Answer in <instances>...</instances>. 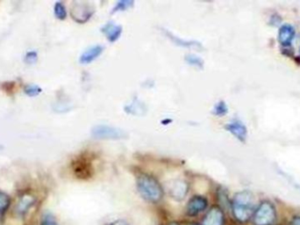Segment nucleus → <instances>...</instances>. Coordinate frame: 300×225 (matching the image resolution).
<instances>
[{"label":"nucleus","instance_id":"nucleus-1","mask_svg":"<svg viewBox=\"0 0 300 225\" xmlns=\"http://www.w3.org/2000/svg\"><path fill=\"white\" fill-rule=\"evenodd\" d=\"M234 217L240 222H247L253 215L255 198L251 192L241 191L234 195L232 203Z\"/></svg>","mask_w":300,"mask_h":225},{"label":"nucleus","instance_id":"nucleus-2","mask_svg":"<svg viewBox=\"0 0 300 225\" xmlns=\"http://www.w3.org/2000/svg\"><path fill=\"white\" fill-rule=\"evenodd\" d=\"M137 188L140 195L150 202H158L164 196V190L159 182L148 174L138 176Z\"/></svg>","mask_w":300,"mask_h":225},{"label":"nucleus","instance_id":"nucleus-3","mask_svg":"<svg viewBox=\"0 0 300 225\" xmlns=\"http://www.w3.org/2000/svg\"><path fill=\"white\" fill-rule=\"evenodd\" d=\"M276 220V210L269 202H264L254 213V222L256 225H271Z\"/></svg>","mask_w":300,"mask_h":225},{"label":"nucleus","instance_id":"nucleus-4","mask_svg":"<svg viewBox=\"0 0 300 225\" xmlns=\"http://www.w3.org/2000/svg\"><path fill=\"white\" fill-rule=\"evenodd\" d=\"M92 137L97 139H113L119 140L126 138V133L120 128H114L108 125H97L91 129Z\"/></svg>","mask_w":300,"mask_h":225},{"label":"nucleus","instance_id":"nucleus-5","mask_svg":"<svg viewBox=\"0 0 300 225\" xmlns=\"http://www.w3.org/2000/svg\"><path fill=\"white\" fill-rule=\"evenodd\" d=\"M71 16L77 22H86L92 15V10L86 3L75 2L71 7Z\"/></svg>","mask_w":300,"mask_h":225},{"label":"nucleus","instance_id":"nucleus-6","mask_svg":"<svg viewBox=\"0 0 300 225\" xmlns=\"http://www.w3.org/2000/svg\"><path fill=\"white\" fill-rule=\"evenodd\" d=\"M188 189H189V187H188L187 182L181 181V179H177L172 183H170L169 192H170V196L174 200L180 202V201H183L184 197L186 196Z\"/></svg>","mask_w":300,"mask_h":225},{"label":"nucleus","instance_id":"nucleus-7","mask_svg":"<svg viewBox=\"0 0 300 225\" xmlns=\"http://www.w3.org/2000/svg\"><path fill=\"white\" fill-rule=\"evenodd\" d=\"M207 203L208 202L207 199L203 196H200V195L194 196L190 199L187 204V214L190 216L197 215L200 212L204 211L207 208Z\"/></svg>","mask_w":300,"mask_h":225},{"label":"nucleus","instance_id":"nucleus-8","mask_svg":"<svg viewBox=\"0 0 300 225\" xmlns=\"http://www.w3.org/2000/svg\"><path fill=\"white\" fill-rule=\"evenodd\" d=\"M225 128L227 131L230 132L231 134L234 136L238 140H240V142L246 141L247 136V128L241 121L234 120L226 125Z\"/></svg>","mask_w":300,"mask_h":225},{"label":"nucleus","instance_id":"nucleus-9","mask_svg":"<svg viewBox=\"0 0 300 225\" xmlns=\"http://www.w3.org/2000/svg\"><path fill=\"white\" fill-rule=\"evenodd\" d=\"M224 214L219 207L211 208L204 219L203 225H223Z\"/></svg>","mask_w":300,"mask_h":225},{"label":"nucleus","instance_id":"nucleus-10","mask_svg":"<svg viewBox=\"0 0 300 225\" xmlns=\"http://www.w3.org/2000/svg\"><path fill=\"white\" fill-rule=\"evenodd\" d=\"M104 47L101 45H95L87 49L86 51L81 55L80 61L81 64H90L92 61L96 60L100 55L103 53Z\"/></svg>","mask_w":300,"mask_h":225},{"label":"nucleus","instance_id":"nucleus-11","mask_svg":"<svg viewBox=\"0 0 300 225\" xmlns=\"http://www.w3.org/2000/svg\"><path fill=\"white\" fill-rule=\"evenodd\" d=\"M101 31L107 36L108 40H110L111 42H114L120 38V34L122 33V27L114 22H108L102 27Z\"/></svg>","mask_w":300,"mask_h":225},{"label":"nucleus","instance_id":"nucleus-12","mask_svg":"<svg viewBox=\"0 0 300 225\" xmlns=\"http://www.w3.org/2000/svg\"><path fill=\"white\" fill-rule=\"evenodd\" d=\"M294 36H295V30L290 25L285 24L280 27L278 32V40L281 44H283L284 46L290 45L293 40Z\"/></svg>","mask_w":300,"mask_h":225},{"label":"nucleus","instance_id":"nucleus-13","mask_svg":"<svg viewBox=\"0 0 300 225\" xmlns=\"http://www.w3.org/2000/svg\"><path fill=\"white\" fill-rule=\"evenodd\" d=\"M35 199L30 195H25L20 199V202L17 205V211L20 214H24L29 210V208L34 204Z\"/></svg>","mask_w":300,"mask_h":225},{"label":"nucleus","instance_id":"nucleus-14","mask_svg":"<svg viewBox=\"0 0 300 225\" xmlns=\"http://www.w3.org/2000/svg\"><path fill=\"white\" fill-rule=\"evenodd\" d=\"M165 33H166L167 36L168 37L170 38V40H173L175 42H177V44H179L181 46H183V47H194V48H200L201 47V45L197 41H186V40H182V39H179V38H177V36H175L173 34H171L170 32L169 31L165 30Z\"/></svg>","mask_w":300,"mask_h":225},{"label":"nucleus","instance_id":"nucleus-15","mask_svg":"<svg viewBox=\"0 0 300 225\" xmlns=\"http://www.w3.org/2000/svg\"><path fill=\"white\" fill-rule=\"evenodd\" d=\"M227 111H228V108H227V104L224 101H219L214 106L213 114H215L217 116H223L227 114Z\"/></svg>","mask_w":300,"mask_h":225},{"label":"nucleus","instance_id":"nucleus-16","mask_svg":"<svg viewBox=\"0 0 300 225\" xmlns=\"http://www.w3.org/2000/svg\"><path fill=\"white\" fill-rule=\"evenodd\" d=\"M133 1L131 0H122V1H119L117 3L116 6L114 7V9L112 11V13H117L119 11H125L133 7Z\"/></svg>","mask_w":300,"mask_h":225},{"label":"nucleus","instance_id":"nucleus-17","mask_svg":"<svg viewBox=\"0 0 300 225\" xmlns=\"http://www.w3.org/2000/svg\"><path fill=\"white\" fill-rule=\"evenodd\" d=\"M55 14L59 20H64L67 16L66 9L63 4L61 2H57L55 5Z\"/></svg>","mask_w":300,"mask_h":225},{"label":"nucleus","instance_id":"nucleus-18","mask_svg":"<svg viewBox=\"0 0 300 225\" xmlns=\"http://www.w3.org/2000/svg\"><path fill=\"white\" fill-rule=\"evenodd\" d=\"M185 60L189 64L197 66V67L203 68L204 61L195 55H188L185 57Z\"/></svg>","mask_w":300,"mask_h":225},{"label":"nucleus","instance_id":"nucleus-19","mask_svg":"<svg viewBox=\"0 0 300 225\" xmlns=\"http://www.w3.org/2000/svg\"><path fill=\"white\" fill-rule=\"evenodd\" d=\"M40 92H41V89L35 84H30L25 88V93L29 96H36L40 94Z\"/></svg>","mask_w":300,"mask_h":225},{"label":"nucleus","instance_id":"nucleus-20","mask_svg":"<svg viewBox=\"0 0 300 225\" xmlns=\"http://www.w3.org/2000/svg\"><path fill=\"white\" fill-rule=\"evenodd\" d=\"M10 203L9 197L3 192L0 191V211H3Z\"/></svg>","mask_w":300,"mask_h":225},{"label":"nucleus","instance_id":"nucleus-21","mask_svg":"<svg viewBox=\"0 0 300 225\" xmlns=\"http://www.w3.org/2000/svg\"><path fill=\"white\" fill-rule=\"evenodd\" d=\"M42 225H59L57 222L56 218L54 217L53 215L50 214H47L43 217V221H42Z\"/></svg>","mask_w":300,"mask_h":225},{"label":"nucleus","instance_id":"nucleus-22","mask_svg":"<svg viewBox=\"0 0 300 225\" xmlns=\"http://www.w3.org/2000/svg\"><path fill=\"white\" fill-rule=\"evenodd\" d=\"M36 58L37 55L36 53H34V52H29V53L27 55V62H29V63H33L34 61L36 60Z\"/></svg>","mask_w":300,"mask_h":225},{"label":"nucleus","instance_id":"nucleus-23","mask_svg":"<svg viewBox=\"0 0 300 225\" xmlns=\"http://www.w3.org/2000/svg\"><path fill=\"white\" fill-rule=\"evenodd\" d=\"M110 225H129V223L127 221H125V220L120 219V220H117V221L112 222Z\"/></svg>","mask_w":300,"mask_h":225},{"label":"nucleus","instance_id":"nucleus-24","mask_svg":"<svg viewBox=\"0 0 300 225\" xmlns=\"http://www.w3.org/2000/svg\"><path fill=\"white\" fill-rule=\"evenodd\" d=\"M290 225H300V217H295L292 219Z\"/></svg>","mask_w":300,"mask_h":225},{"label":"nucleus","instance_id":"nucleus-25","mask_svg":"<svg viewBox=\"0 0 300 225\" xmlns=\"http://www.w3.org/2000/svg\"><path fill=\"white\" fill-rule=\"evenodd\" d=\"M170 225H179V224H178V223H177V222H172V223H170Z\"/></svg>","mask_w":300,"mask_h":225},{"label":"nucleus","instance_id":"nucleus-26","mask_svg":"<svg viewBox=\"0 0 300 225\" xmlns=\"http://www.w3.org/2000/svg\"><path fill=\"white\" fill-rule=\"evenodd\" d=\"M190 225H197V224H194V223H193V224H190Z\"/></svg>","mask_w":300,"mask_h":225}]
</instances>
